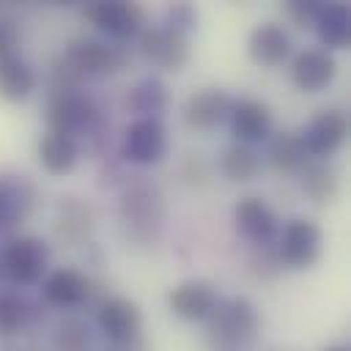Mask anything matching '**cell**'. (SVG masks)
Instances as JSON below:
<instances>
[{"label":"cell","instance_id":"cell-28","mask_svg":"<svg viewBox=\"0 0 351 351\" xmlns=\"http://www.w3.org/2000/svg\"><path fill=\"white\" fill-rule=\"evenodd\" d=\"M52 348L55 351H93V337L90 329L82 318H63L52 335Z\"/></svg>","mask_w":351,"mask_h":351},{"label":"cell","instance_id":"cell-7","mask_svg":"<svg viewBox=\"0 0 351 351\" xmlns=\"http://www.w3.org/2000/svg\"><path fill=\"white\" fill-rule=\"evenodd\" d=\"M123 159L140 167L156 165L162 162V156L167 154V129L159 118H134L126 132H123V143H121Z\"/></svg>","mask_w":351,"mask_h":351},{"label":"cell","instance_id":"cell-3","mask_svg":"<svg viewBox=\"0 0 351 351\" xmlns=\"http://www.w3.org/2000/svg\"><path fill=\"white\" fill-rule=\"evenodd\" d=\"M206 324H208V337L228 348L250 346L261 329L258 310L247 296L219 299L214 313L206 318Z\"/></svg>","mask_w":351,"mask_h":351},{"label":"cell","instance_id":"cell-9","mask_svg":"<svg viewBox=\"0 0 351 351\" xmlns=\"http://www.w3.org/2000/svg\"><path fill=\"white\" fill-rule=\"evenodd\" d=\"M82 14L93 27H99L101 33H107L118 41L134 38L145 30V14L137 3H123V0L88 3Z\"/></svg>","mask_w":351,"mask_h":351},{"label":"cell","instance_id":"cell-33","mask_svg":"<svg viewBox=\"0 0 351 351\" xmlns=\"http://www.w3.org/2000/svg\"><path fill=\"white\" fill-rule=\"evenodd\" d=\"M280 255H277V250L271 252L269 247H258V252L250 258V269L258 274V277H274L277 271H280Z\"/></svg>","mask_w":351,"mask_h":351},{"label":"cell","instance_id":"cell-21","mask_svg":"<svg viewBox=\"0 0 351 351\" xmlns=\"http://www.w3.org/2000/svg\"><path fill=\"white\" fill-rule=\"evenodd\" d=\"M36 154H38V162L47 173L66 176V173L74 170V165L80 159V145H77V137H69V134H60V132H47L38 140Z\"/></svg>","mask_w":351,"mask_h":351},{"label":"cell","instance_id":"cell-4","mask_svg":"<svg viewBox=\"0 0 351 351\" xmlns=\"http://www.w3.org/2000/svg\"><path fill=\"white\" fill-rule=\"evenodd\" d=\"M49 263V247L38 236H16L0 250V277L14 285H36Z\"/></svg>","mask_w":351,"mask_h":351},{"label":"cell","instance_id":"cell-24","mask_svg":"<svg viewBox=\"0 0 351 351\" xmlns=\"http://www.w3.org/2000/svg\"><path fill=\"white\" fill-rule=\"evenodd\" d=\"M261 154L252 148V145H241V143H233L228 145L222 154H219V173L228 178V181H236V184H247V181H255L261 176Z\"/></svg>","mask_w":351,"mask_h":351},{"label":"cell","instance_id":"cell-37","mask_svg":"<svg viewBox=\"0 0 351 351\" xmlns=\"http://www.w3.org/2000/svg\"><path fill=\"white\" fill-rule=\"evenodd\" d=\"M27 351H38V348H27Z\"/></svg>","mask_w":351,"mask_h":351},{"label":"cell","instance_id":"cell-20","mask_svg":"<svg viewBox=\"0 0 351 351\" xmlns=\"http://www.w3.org/2000/svg\"><path fill=\"white\" fill-rule=\"evenodd\" d=\"M247 47H250V58L255 63L266 66V69L280 66L291 55V38H288L285 27L277 25V22H261V25H255L252 33H250Z\"/></svg>","mask_w":351,"mask_h":351},{"label":"cell","instance_id":"cell-23","mask_svg":"<svg viewBox=\"0 0 351 351\" xmlns=\"http://www.w3.org/2000/svg\"><path fill=\"white\" fill-rule=\"evenodd\" d=\"M315 33L321 44L329 49H346L351 41V16L343 3H324L315 16Z\"/></svg>","mask_w":351,"mask_h":351},{"label":"cell","instance_id":"cell-6","mask_svg":"<svg viewBox=\"0 0 351 351\" xmlns=\"http://www.w3.org/2000/svg\"><path fill=\"white\" fill-rule=\"evenodd\" d=\"M140 52L143 58L162 69V71H181L189 58H192V47H189V38L167 25H154V27H145L140 36Z\"/></svg>","mask_w":351,"mask_h":351},{"label":"cell","instance_id":"cell-32","mask_svg":"<svg viewBox=\"0 0 351 351\" xmlns=\"http://www.w3.org/2000/svg\"><path fill=\"white\" fill-rule=\"evenodd\" d=\"M321 5L324 3H315V0H291L285 3V14L296 27H313Z\"/></svg>","mask_w":351,"mask_h":351},{"label":"cell","instance_id":"cell-27","mask_svg":"<svg viewBox=\"0 0 351 351\" xmlns=\"http://www.w3.org/2000/svg\"><path fill=\"white\" fill-rule=\"evenodd\" d=\"M126 104L140 118H159L167 110V88L159 77H143L126 96Z\"/></svg>","mask_w":351,"mask_h":351},{"label":"cell","instance_id":"cell-36","mask_svg":"<svg viewBox=\"0 0 351 351\" xmlns=\"http://www.w3.org/2000/svg\"><path fill=\"white\" fill-rule=\"evenodd\" d=\"M324 351H348L346 346H329V348H324Z\"/></svg>","mask_w":351,"mask_h":351},{"label":"cell","instance_id":"cell-18","mask_svg":"<svg viewBox=\"0 0 351 351\" xmlns=\"http://www.w3.org/2000/svg\"><path fill=\"white\" fill-rule=\"evenodd\" d=\"M228 121H230V132L236 134V140L241 145H250V143H261L269 137L271 112L261 99L244 96V99L233 101Z\"/></svg>","mask_w":351,"mask_h":351},{"label":"cell","instance_id":"cell-34","mask_svg":"<svg viewBox=\"0 0 351 351\" xmlns=\"http://www.w3.org/2000/svg\"><path fill=\"white\" fill-rule=\"evenodd\" d=\"M19 44V27L11 19H0V60L11 58Z\"/></svg>","mask_w":351,"mask_h":351},{"label":"cell","instance_id":"cell-11","mask_svg":"<svg viewBox=\"0 0 351 351\" xmlns=\"http://www.w3.org/2000/svg\"><path fill=\"white\" fill-rule=\"evenodd\" d=\"M346 134H348V118L346 112L340 110H321L304 129L302 134V143L307 148L310 156L315 159H326L332 156L343 143H346Z\"/></svg>","mask_w":351,"mask_h":351},{"label":"cell","instance_id":"cell-29","mask_svg":"<svg viewBox=\"0 0 351 351\" xmlns=\"http://www.w3.org/2000/svg\"><path fill=\"white\" fill-rule=\"evenodd\" d=\"M36 318V307L16 293H0V335H16Z\"/></svg>","mask_w":351,"mask_h":351},{"label":"cell","instance_id":"cell-22","mask_svg":"<svg viewBox=\"0 0 351 351\" xmlns=\"http://www.w3.org/2000/svg\"><path fill=\"white\" fill-rule=\"evenodd\" d=\"M266 159L280 173H296V170H302L310 162V154H307V148L302 143V134L282 129V132H274L269 137V143H266Z\"/></svg>","mask_w":351,"mask_h":351},{"label":"cell","instance_id":"cell-8","mask_svg":"<svg viewBox=\"0 0 351 351\" xmlns=\"http://www.w3.org/2000/svg\"><path fill=\"white\" fill-rule=\"evenodd\" d=\"M321 244H324V233L313 219H291L280 233V244H277L280 263L291 269H310L321 258Z\"/></svg>","mask_w":351,"mask_h":351},{"label":"cell","instance_id":"cell-15","mask_svg":"<svg viewBox=\"0 0 351 351\" xmlns=\"http://www.w3.org/2000/svg\"><path fill=\"white\" fill-rule=\"evenodd\" d=\"M337 74V63L332 58V52L321 49V47H307L302 49L293 63H291V80L299 90L304 93H318L324 90Z\"/></svg>","mask_w":351,"mask_h":351},{"label":"cell","instance_id":"cell-10","mask_svg":"<svg viewBox=\"0 0 351 351\" xmlns=\"http://www.w3.org/2000/svg\"><path fill=\"white\" fill-rule=\"evenodd\" d=\"M233 225L255 247H266L280 236V217L261 197H241L233 208Z\"/></svg>","mask_w":351,"mask_h":351},{"label":"cell","instance_id":"cell-30","mask_svg":"<svg viewBox=\"0 0 351 351\" xmlns=\"http://www.w3.org/2000/svg\"><path fill=\"white\" fill-rule=\"evenodd\" d=\"M47 85H49V93H69V90H80L82 85V77L69 66V60L60 55L49 63V71H47Z\"/></svg>","mask_w":351,"mask_h":351},{"label":"cell","instance_id":"cell-1","mask_svg":"<svg viewBox=\"0 0 351 351\" xmlns=\"http://www.w3.org/2000/svg\"><path fill=\"white\" fill-rule=\"evenodd\" d=\"M118 214H121V222L129 230V236L140 244H148L159 236L162 222L167 217L165 195L159 192L156 184H151L145 178H134L121 192Z\"/></svg>","mask_w":351,"mask_h":351},{"label":"cell","instance_id":"cell-5","mask_svg":"<svg viewBox=\"0 0 351 351\" xmlns=\"http://www.w3.org/2000/svg\"><path fill=\"white\" fill-rule=\"evenodd\" d=\"M63 58L69 60V66L85 80V77H107L115 74L118 69H123L132 55L126 52V47L118 44H107V41H96V38H74L66 44Z\"/></svg>","mask_w":351,"mask_h":351},{"label":"cell","instance_id":"cell-25","mask_svg":"<svg viewBox=\"0 0 351 351\" xmlns=\"http://www.w3.org/2000/svg\"><path fill=\"white\" fill-rule=\"evenodd\" d=\"M36 71L19 55L0 60V96L5 101H22L36 90Z\"/></svg>","mask_w":351,"mask_h":351},{"label":"cell","instance_id":"cell-12","mask_svg":"<svg viewBox=\"0 0 351 351\" xmlns=\"http://www.w3.org/2000/svg\"><path fill=\"white\" fill-rule=\"evenodd\" d=\"M233 107V99L222 88H200L186 96L184 101V123L192 129H217L222 121H228Z\"/></svg>","mask_w":351,"mask_h":351},{"label":"cell","instance_id":"cell-14","mask_svg":"<svg viewBox=\"0 0 351 351\" xmlns=\"http://www.w3.org/2000/svg\"><path fill=\"white\" fill-rule=\"evenodd\" d=\"M219 302L217 288L208 280H184L167 296L170 310L181 321H206Z\"/></svg>","mask_w":351,"mask_h":351},{"label":"cell","instance_id":"cell-26","mask_svg":"<svg viewBox=\"0 0 351 351\" xmlns=\"http://www.w3.org/2000/svg\"><path fill=\"white\" fill-rule=\"evenodd\" d=\"M299 173H302V192L315 206H329L337 197V176L326 162L310 159Z\"/></svg>","mask_w":351,"mask_h":351},{"label":"cell","instance_id":"cell-13","mask_svg":"<svg viewBox=\"0 0 351 351\" xmlns=\"http://www.w3.org/2000/svg\"><path fill=\"white\" fill-rule=\"evenodd\" d=\"M96 324L99 329L110 337V343L118 340H132L140 335L143 326V313L140 307L126 299V296H107L99 307H96Z\"/></svg>","mask_w":351,"mask_h":351},{"label":"cell","instance_id":"cell-35","mask_svg":"<svg viewBox=\"0 0 351 351\" xmlns=\"http://www.w3.org/2000/svg\"><path fill=\"white\" fill-rule=\"evenodd\" d=\"M101 351H151V346L137 335V337H132V340H118V343H110L107 348H101Z\"/></svg>","mask_w":351,"mask_h":351},{"label":"cell","instance_id":"cell-31","mask_svg":"<svg viewBox=\"0 0 351 351\" xmlns=\"http://www.w3.org/2000/svg\"><path fill=\"white\" fill-rule=\"evenodd\" d=\"M165 25L186 36V33L195 30V25H197V11H195V5H192V3H173V5L167 8Z\"/></svg>","mask_w":351,"mask_h":351},{"label":"cell","instance_id":"cell-16","mask_svg":"<svg viewBox=\"0 0 351 351\" xmlns=\"http://www.w3.org/2000/svg\"><path fill=\"white\" fill-rule=\"evenodd\" d=\"M36 203V186L27 176H0V233L16 228Z\"/></svg>","mask_w":351,"mask_h":351},{"label":"cell","instance_id":"cell-17","mask_svg":"<svg viewBox=\"0 0 351 351\" xmlns=\"http://www.w3.org/2000/svg\"><path fill=\"white\" fill-rule=\"evenodd\" d=\"M41 293L52 307H80L90 296V280L80 269L63 266L44 277Z\"/></svg>","mask_w":351,"mask_h":351},{"label":"cell","instance_id":"cell-2","mask_svg":"<svg viewBox=\"0 0 351 351\" xmlns=\"http://www.w3.org/2000/svg\"><path fill=\"white\" fill-rule=\"evenodd\" d=\"M49 132L60 134H88V137H101V110L96 101L82 93V90H69V93H49L47 96V110H44Z\"/></svg>","mask_w":351,"mask_h":351},{"label":"cell","instance_id":"cell-19","mask_svg":"<svg viewBox=\"0 0 351 351\" xmlns=\"http://www.w3.org/2000/svg\"><path fill=\"white\" fill-rule=\"evenodd\" d=\"M96 225V211L90 203L80 197H60L58 203V219H55V236L66 241L69 247H77L90 239Z\"/></svg>","mask_w":351,"mask_h":351}]
</instances>
